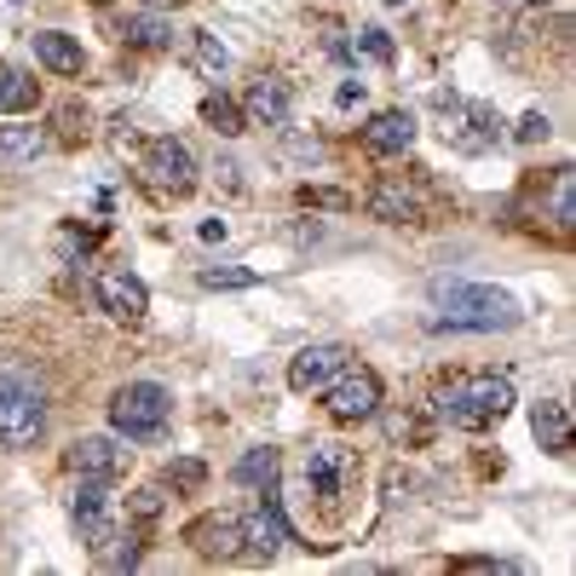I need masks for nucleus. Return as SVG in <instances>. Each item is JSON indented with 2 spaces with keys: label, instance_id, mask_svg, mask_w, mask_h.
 <instances>
[{
  "label": "nucleus",
  "instance_id": "f257e3e1",
  "mask_svg": "<svg viewBox=\"0 0 576 576\" xmlns=\"http://www.w3.org/2000/svg\"><path fill=\"white\" fill-rule=\"evenodd\" d=\"M432 300L444 306V317H432V329H479V335H496V329H518L525 311H518L513 295L490 282H432Z\"/></svg>",
  "mask_w": 576,
  "mask_h": 576
},
{
  "label": "nucleus",
  "instance_id": "f03ea898",
  "mask_svg": "<svg viewBox=\"0 0 576 576\" xmlns=\"http://www.w3.org/2000/svg\"><path fill=\"white\" fill-rule=\"evenodd\" d=\"M513 381L507 374H455V381L439 387V421L461 426V432H484V426H496L507 410H513Z\"/></svg>",
  "mask_w": 576,
  "mask_h": 576
},
{
  "label": "nucleus",
  "instance_id": "7ed1b4c3",
  "mask_svg": "<svg viewBox=\"0 0 576 576\" xmlns=\"http://www.w3.org/2000/svg\"><path fill=\"white\" fill-rule=\"evenodd\" d=\"M47 432V387L23 363H0V444L35 450Z\"/></svg>",
  "mask_w": 576,
  "mask_h": 576
},
{
  "label": "nucleus",
  "instance_id": "20e7f679",
  "mask_svg": "<svg viewBox=\"0 0 576 576\" xmlns=\"http://www.w3.org/2000/svg\"><path fill=\"white\" fill-rule=\"evenodd\" d=\"M167 415H173V398H167V387H156V381H127L122 392L110 398V426L122 432V439H133V444L162 439V432H167Z\"/></svg>",
  "mask_w": 576,
  "mask_h": 576
},
{
  "label": "nucleus",
  "instance_id": "39448f33",
  "mask_svg": "<svg viewBox=\"0 0 576 576\" xmlns=\"http://www.w3.org/2000/svg\"><path fill=\"white\" fill-rule=\"evenodd\" d=\"M323 410L335 421H369L374 410H381V374L363 369V363H340V374L323 387Z\"/></svg>",
  "mask_w": 576,
  "mask_h": 576
},
{
  "label": "nucleus",
  "instance_id": "423d86ee",
  "mask_svg": "<svg viewBox=\"0 0 576 576\" xmlns=\"http://www.w3.org/2000/svg\"><path fill=\"white\" fill-rule=\"evenodd\" d=\"M144 185L156 196H191L196 191V156L179 138H151L144 144Z\"/></svg>",
  "mask_w": 576,
  "mask_h": 576
},
{
  "label": "nucleus",
  "instance_id": "0eeeda50",
  "mask_svg": "<svg viewBox=\"0 0 576 576\" xmlns=\"http://www.w3.org/2000/svg\"><path fill=\"white\" fill-rule=\"evenodd\" d=\"M70 513H75V525H81V542H86V554H104V547L115 542V518H110V479H81V490H75V502H70Z\"/></svg>",
  "mask_w": 576,
  "mask_h": 576
},
{
  "label": "nucleus",
  "instance_id": "6e6552de",
  "mask_svg": "<svg viewBox=\"0 0 576 576\" xmlns=\"http://www.w3.org/2000/svg\"><path fill=\"white\" fill-rule=\"evenodd\" d=\"M185 542L196 547L202 559H214V565L237 559L243 554V513H202L196 525L185 531Z\"/></svg>",
  "mask_w": 576,
  "mask_h": 576
},
{
  "label": "nucleus",
  "instance_id": "1a4fd4ad",
  "mask_svg": "<svg viewBox=\"0 0 576 576\" xmlns=\"http://www.w3.org/2000/svg\"><path fill=\"white\" fill-rule=\"evenodd\" d=\"M282 542H288V518H282V507H277V496L266 490V496L254 502V513L243 518V554H254V559H277L282 554Z\"/></svg>",
  "mask_w": 576,
  "mask_h": 576
},
{
  "label": "nucleus",
  "instance_id": "9d476101",
  "mask_svg": "<svg viewBox=\"0 0 576 576\" xmlns=\"http://www.w3.org/2000/svg\"><path fill=\"white\" fill-rule=\"evenodd\" d=\"M99 306L115 317V323H138V317L151 311V288H144L133 271L110 266V271H99Z\"/></svg>",
  "mask_w": 576,
  "mask_h": 576
},
{
  "label": "nucleus",
  "instance_id": "9b49d317",
  "mask_svg": "<svg viewBox=\"0 0 576 576\" xmlns=\"http://www.w3.org/2000/svg\"><path fill=\"white\" fill-rule=\"evenodd\" d=\"M346 363V346H300L295 358H288V392H323Z\"/></svg>",
  "mask_w": 576,
  "mask_h": 576
},
{
  "label": "nucleus",
  "instance_id": "f8f14e48",
  "mask_svg": "<svg viewBox=\"0 0 576 576\" xmlns=\"http://www.w3.org/2000/svg\"><path fill=\"white\" fill-rule=\"evenodd\" d=\"M64 467H70L75 479H122L127 450L115 444V439H75V444L64 450Z\"/></svg>",
  "mask_w": 576,
  "mask_h": 576
},
{
  "label": "nucleus",
  "instance_id": "ddd939ff",
  "mask_svg": "<svg viewBox=\"0 0 576 576\" xmlns=\"http://www.w3.org/2000/svg\"><path fill=\"white\" fill-rule=\"evenodd\" d=\"M306 484L323 502H340L346 484H352V455H346L340 444H311V455H306Z\"/></svg>",
  "mask_w": 576,
  "mask_h": 576
},
{
  "label": "nucleus",
  "instance_id": "4468645a",
  "mask_svg": "<svg viewBox=\"0 0 576 576\" xmlns=\"http://www.w3.org/2000/svg\"><path fill=\"white\" fill-rule=\"evenodd\" d=\"M243 115L259 122V127H288V122H295V93H288V81L259 75L248 86V99H243Z\"/></svg>",
  "mask_w": 576,
  "mask_h": 576
},
{
  "label": "nucleus",
  "instance_id": "2eb2a0df",
  "mask_svg": "<svg viewBox=\"0 0 576 576\" xmlns=\"http://www.w3.org/2000/svg\"><path fill=\"white\" fill-rule=\"evenodd\" d=\"M363 208H369V219H387V225H421V214H426L421 196L403 185V179H381V185L369 191Z\"/></svg>",
  "mask_w": 576,
  "mask_h": 576
},
{
  "label": "nucleus",
  "instance_id": "dca6fc26",
  "mask_svg": "<svg viewBox=\"0 0 576 576\" xmlns=\"http://www.w3.org/2000/svg\"><path fill=\"white\" fill-rule=\"evenodd\" d=\"M363 144H369L374 156H398V151H410V144H415V115H410V110H381V115H369Z\"/></svg>",
  "mask_w": 576,
  "mask_h": 576
},
{
  "label": "nucleus",
  "instance_id": "f3484780",
  "mask_svg": "<svg viewBox=\"0 0 576 576\" xmlns=\"http://www.w3.org/2000/svg\"><path fill=\"white\" fill-rule=\"evenodd\" d=\"M531 432H536V444L547 450V455H565L570 450V410L559 398H542V403H531Z\"/></svg>",
  "mask_w": 576,
  "mask_h": 576
},
{
  "label": "nucleus",
  "instance_id": "a211bd4d",
  "mask_svg": "<svg viewBox=\"0 0 576 576\" xmlns=\"http://www.w3.org/2000/svg\"><path fill=\"white\" fill-rule=\"evenodd\" d=\"M29 47H35V58H41L52 75H81V41L58 35V29H35V35H29Z\"/></svg>",
  "mask_w": 576,
  "mask_h": 576
},
{
  "label": "nucleus",
  "instance_id": "6ab92c4d",
  "mask_svg": "<svg viewBox=\"0 0 576 576\" xmlns=\"http://www.w3.org/2000/svg\"><path fill=\"white\" fill-rule=\"evenodd\" d=\"M115 35H122L127 47H138V52H167L173 47V23L156 18V12H133V18H122Z\"/></svg>",
  "mask_w": 576,
  "mask_h": 576
},
{
  "label": "nucleus",
  "instance_id": "aec40b11",
  "mask_svg": "<svg viewBox=\"0 0 576 576\" xmlns=\"http://www.w3.org/2000/svg\"><path fill=\"white\" fill-rule=\"evenodd\" d=\"M35 99H41V81L23 75L18 64H7V58H0V115H18V110H29Z\"/></svg>",
  "mask_w": 576,
  "mask_h": 576
},
{
  "label": "nucleus",
  "instance_id": "412c9836",
  "mask_svg": "<svg viewBox=\"0 0 576 576\" xmlns=\"http://www.w3.org/2000/svg\"><path fill=\"white\" fill-rule=\"evenodd\" d=\"M576 179H570V167H554L547 173V219H554L559 237H570V225H576V202H570Z\"/></svg>",
  "mask_w": 576,
  "mask_h": 576
},
{
  "label": "nucleus",
  "instance_id": "4be33fe9",
  "mask_svg": "<svg viewBox=\"0 0 576 576\" xmlns=\"http://www.w3.org/2000/svg\"><path fill=\"white\" fill-rule=\"evenodd\" d=\"M41 151H47V133L41 127H29V122L0 127V162H35Z\"/></svg>",
  "mask_w": 576,
  "mask_h": 576
},
{
  "label": "nucleus",
  "instance_id": "5701e85b",
  "mask_svg": "<svg viewBox=\"0 0 576 576\" xmlns=\"http://www.w3.org/2000/svg\"><path fill=\"white\" fill-rule=\"evenodd\" d=\"M191 64L208 75V81H219L230 70V52L219 47V35H208V29H191Z\"/></svg>",
  "mask_w": 576,
  "mask_h": 576
},
{
  "label": "nucleus",
  "instance_id": "b1692460",
  "mask_svg": "<svg viewBox=\"0 0 576 576\" xmlns=\"http://www.w3.org/2000/svg\"><path fill=\"white\" fill-rule=\"evenodd\" d=\"M202 122H208L219 138H237V133H248V115H243L237 104H230L225 93H208V99H202Z\"/></svg>",
  "mask_w": 576,
  "mask_h": 576
},
{
  "label": "nucleus",
  "instance_id": "393cba45",
  "mask_svg": "<svg viewBox=\"0 0 576 576\" xmlns=\"http://www.w3.org/2000/svg\"><path fill=\"white\" fill-rule=\"evenodd\" d=\"M277 467H282V461H277V450H271V444H259V450H248V455L237 461V484L271 490V484H277Z\"/></svg>",
  "mask_w": 576,
  "mask_h": 576
},
{
  "label": "nucleus",
  "instance_id": "a878e982",
  "mask_svg": "<svg viewBox=\"0 0 576 576\" xmlns=\"http://www.w3.org/2000/svg\"><path fill=\"white\" fill-rule=\"evenodd\" d=\"M295 202H300V208H323V214H352L358 208L352 191H329V185H300Z\"/></svg>",
  "mask_w": 576,
  "mask_h": 576
},
{
  "label": "nucleus",
  "instance_id": "bb28decb",
  "mask_svg": "<svg viewBox=\"0 0 576 576\" xmlns=\"http://www.w3.org/2000/svg\"><path fill=\"white\" fill-rule=\"evenodd\" d=\"M162 507H167V496H162L156 484H144V490H133V496H127V518H133V525H156Z\"/></svg>",
  "mask_w": 576,
  "mask_h": 576
},
{
  "label": "nucleus",
  "instance_id": "cd10ccee",
  "mask_svg": "<svg viewBox=\"0 0 576 576\" xmlns=\"http://www.w3.org/2000/svg\"><path fill=\"white\" fill-rule=\"evenodd\" d=\"M259 282V271H248V266H208L202 271V288H254Z\"/></svg>",
  "mask_w": 576,
  "mask_h": 576
},
{
  "label": "nucleus",
  "instance_id": "c85d7f7f",
  "mask_svg": "<svg viewBox=\"0 0 576 576\" xmlns=\"http://www.w3.org/2000/svg\"><path fill=\"white\" fill-rule=\"evenodd\" d=\"M167 479L179 490H202V484H208V467H202L196 455H179V461H167Z\"/></svg>",
  "mask_w": 576,
  "mask_h": 576
},
{
  "label": "nucleus",
  "instance_id": "c756f323",
  "mask_svg": "<svg viewBox=\"0 0 576 576\" xmlns=\"http://www.w3.org/2000/svg\"><path fill=\"white\" fill-rule=\"evenodd\" d=\"M358 47L374 58V64H392V41H387V29H374V23L358 29Z\"/></svg>",
  "mask_w": 576,
  "mask_h": 576
},
{
  "label": "nucleus",
  "instance_id": "7c9ffc66",
  "mask_svg": "<svg viewBox=\"0 0 576 576\" xmlns=\"http://www.w3.org/2000/svg\"><path fill=\"white\" fill-rule=\"evenodd\" d=\"M513 138L518 144H542L547 138V115L542 110H525V115H518V127H513Z\"/></svg>",
  "mask_w": 576,
  "mask_h": 576
},
{
  "label": "nucleus",
  "instance_id": "2f4dec72",
  "mask_svg": "<svg viewBox=\"0 0 576 576\" xmlns=\"http://www.w3.org/2000/svg\"><path fill=\"white\" fill-rule=\"evenodd\" d=\"M450 570H513V559H484V554H467V559H450Z\"/></svg>",
  "mask_w": 576,
  "mask_h": 576
},
{
  "label": "nucleus",
  "instance_id": "473e14b6",
  "mask_svg": "<svg viewBox=\"0 0 576 576\" xmlns=\"http://www.w3.org/2000/svg\"><path fill=\"white\" fill-rule=\"evenodd\" d=\"M335 104H340V110H352V104H363V81H340V93H335Z\"/></svg>",
  "mask_w": 576,
  "mask_h": 576
},
{
  "label": "nucleus",
  "instance_id": "72a5a7b5",
  "mask_svg": "<svg viewBox=\"0 0 576 576\" xmlns=\"http://www.w3.org/2000/svg\"><path fill=\"white\" fill-rule=\"evenodd\" d=\"M196 237H202V243H225V219H202Z\"/></svg>",
  "mask_w": 576,
  "mask_h": 576
},
{
  "label": "nucleus",
  "instance_id": "f704fd0d",
  "mask_svg": "<svg viewBox=\"0 0 576 576\" xmlns=\"http://www.w3.org/2000/svg\"><path fill=\"white\" fill-rule=\"evenodd\" d=\"M547 0H502V12H542Z\"/></svg>",
  "mask_w": 576,
  "mask_h": 576
},
{
  "label": "nucleus",
  "instance_id": "c9c22d12",
  "mask_svg": "<svg viewBox=\"0 0 576 576\" xmlns=\"http://www.w3.org/2000/svg\"><path fill=\"white\" fill-rule=\"evenodd\" d=\"M151 7H185V0H151Z\"/></svg>",
  "mask_w": 576,
  "mask_h": 576
},
{
  "label": "nucleus",
  "instance_id": "e433bc0d",
  "mask_svg": "<svg viewBox=\"0 0 576 576\" xmlns=\"http://www.w3.org/2000/svg\"><path fill=\"white\" fill-rule=\"evenodd\" d=\"M93 7H110V0H93Z\"/></svg>",
  "mask_w": 576,
  "mask_h": 576
}]
</instances>
